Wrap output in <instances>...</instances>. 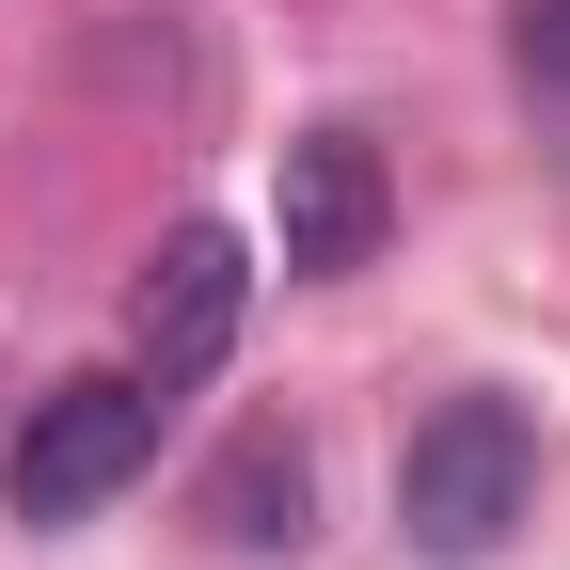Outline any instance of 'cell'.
I'll return each instance as SVG.
<instances>
[{"instance_id":"1","label":"cell","mask_w":570,"mask_h":570,"mask_svg":"<svg viewBox=\"0 0 570 570\" xmlns=\"http://www.w3.org/2000/svg\"><path fill=\"white\" fill-rule=\"evenodd\" d=\"M523 508H539V428H523V396H444L396 444V539L428 554V570H491L523 539Z\"/></svg>"},{"instance_id":"2","label":"cell","mask_w":570,"mask_h":570,"mask_svg":"<svg viewBox=\"0 0 570 570\" xmlns=\"http://www.w3.org/2000/svg\"><path fill=\"white\" fill-rule=\"evenodd\" d=\"M142 460H159V381H142V365H96V381L32 396V428L0 444V508H17V523H96Z\"/></svg>"},{"instance_id":"3","label":"cell","mask_w":570,"mask_h":570,"mask_svg":"<svg viewBox=\"0 0 570 570\" xmlns=\"http://www.w3.org/2000/svg\"><path fill=\"white\" fill-rule=\"evenodd\" d=\"M238 302H254V254H238V223H175L159 254H142V285H127V365L142 381H206L238 348Z\"/></svg>"},{"instance_id":"4","label":"cell","mask_w":570,"mask_h":570,"mask_svg":"<svg viewBox=\"0 0 570 570\" xmlns=\"http://www.w3.org/2000/svg\"><path fill=\"white\" fill-rule=\"evenodd\" d=\"M269 238L302 285H348L381 238H396V175H381V142L365 127H302L285 142V190H269Z\"/></svg>"},{"instance_id":"5","label":"cell","mask_w":570,"mask_h":570,"mask_svg":"<svg viewBox=\"0 0 570 570\" xmlns=\"http://www.w3.org/2000/svg\"><path fill=\"white\" fill-rule=\"evenodd\" d=\"M190 523L223 539V554H302V539H317V444H302L285 412L223 428V460L190 475Z\"/></svg>"},{"instance_id":"6","label":"cell","mask_w":570,"mask_h":570,"mask_svg":"<svg viewBox=\"0 0 570 570\" xmlns=\"http://www.w3.org/2000/svg\"><path fill=\"white\" fill-rule=\"evenodd\" d=\"M508 80H523V111L570 127V0H508Z\"/></svg>"}]
</instances>
